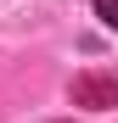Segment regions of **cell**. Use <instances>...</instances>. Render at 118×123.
<instances>
[{"mask_svg":"<svg viewBox=\"0 0 118 123\" xmlns=\"http://www.w3.org/2000/svg\"><path fill=\"white\" fill-rule=\"evenodd\" d=\"M96 17H101V23L118 34V0H96Z\"/></svg>","mask_w":118,"mask_h":123,"instance_id":"obj_2","label":"cell"},{"mask_svg":"<svg viewBox=\"0 0 118 123\" xmlns=\"http://www.w3.org/2000/svg\"><path fill=\"white\" fill-rule=\"evenodd\" d=\"M73 106H118V78H107V73H79V78H73Z\"/></svg>","mask_w":118,"mask_h":123,"instance_id":"obj_1","label":"cell"}]
</instances>
